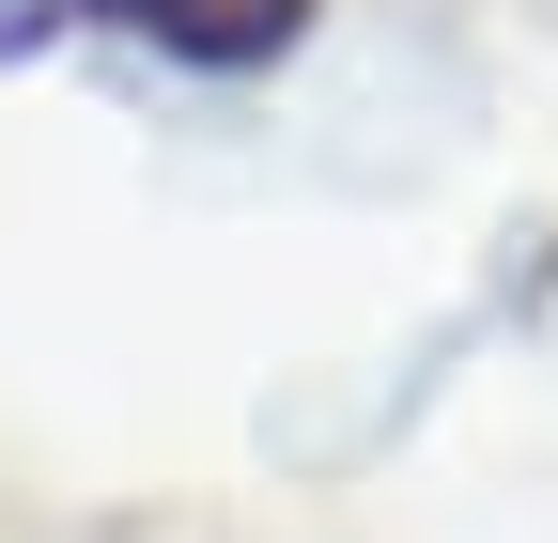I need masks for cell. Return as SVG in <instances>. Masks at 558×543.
Segmentation results:
<instances>
[{"instance_id": "1", "label": "cell", "mask_w": 558, "mask_h": 543, "mask_svg": "<svg viewBox=\"0 0 558 543\" xmlns=\"http://www.w3.org/2000/svg\"><path fill=\"white\" fill-rule=\"evenodd\" d=\"M140 32H156L171 62H264V47H295L311 0H124Z\"/></svg>"}]
</instances>
